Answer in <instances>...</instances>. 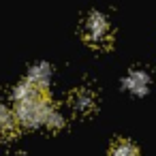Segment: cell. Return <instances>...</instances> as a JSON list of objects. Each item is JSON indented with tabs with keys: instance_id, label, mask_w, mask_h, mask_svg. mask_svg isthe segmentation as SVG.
I'll list each match as a JSON object with an SVG mask.
<instances>
[{
	"instance_id": "5",
	"label": "cell",
	"mask_w": 156,
	"mask_h": 156,
	"mask_svg": "<svg viewBox=\"0 0 156 156\" xmlns=\"http://www.w3.org/2000/svg\"><path fill=\"white\" fill-rule=\"evenodd\" d=\"M124 88H126L128 92L141 96V94H145L147 88H150V77H147L143 71H130L128 77L124 79Z\"/></svg>"
},
{
	"instance_id": "2",
	"label": "cell",
	"mask_w": 156,
	"mask_h": 156,
	"mask_svg": "<svg viewBox=\"0 0 156 156\" xmlns=\"http://www.w3.org/2000/svg\"><path fill=\"white\" fill-rule=\"evenodd\" d=\"M81 39L90 47H96V49L109 47L111 41H113V32H111V26H109L107 17L98 11H92L81 26Z\"/></svg>"
},
{
	"instance_id": "4",
	"label": "cell",
	"mask_w": 156,
	"mask_h": 156,
	"mask_svg": "<svg viewBox=\"0 0 156 156\" xmlns=\"http://www.w3.org/2000/svg\"><path fill=\"white\" fill-rule=\"evenodd\" d=\"M69 103H71V107H73L77 113H83V115L96 109V96H94V92L88 90V88H77V90L69 96Z\"/></svg>"
},
{
	"instance_id": "6",
	"label": "cell",
	"mask_w": 156,
	"mask_h": 156,
	"mask_svg": "<svg viewBox=\"0 0 156 156\" xmlns=\"http://www.w3.org/2000/svg\"><path fill=\"white\" fill-rule=\"evenodd\" d=\"M28 77H30V79H34V81H39L41 86H47V88H49V81H51V66H49V64H45V62L34 64V66L30 69Z\"/></svg>"
},
{
	"instance_id": "3",
	"label": "cell",
	"mask_w": 156,
	"mask_h": 156,
	"mask_svg": "<svg viewBox=\"0 0 156 156\" xmlns=\"http://www.w3.org/2000/svg\"><path fill=\"white\" fill-rule=\"evenodd\" d=\"M20 120L15 115V111H11L7 105L0 103V141H9L17 135L20 130Z\"/></svg>"
},
{
	"instance_id": "1",
	"label": "cell",
	"mask_w": 156,
	"mask_h": 156,
	"mask_svg": "<svg viewBox=\"0 0 156 156\" xmlns=\"http://www.w3.org/2000/svg\"><path fill=\"white\" fill-rule=\"evenodd\" d=\"M13 105L20 124L26 128H37V126H45L47 111L54 103L47 86H41L39 81L26 77L13 90Z\"/></svg>"
},
{
	"instance_id": "8",
	"label": "cell",
	"mask_w": 156,
	"mask_h": 156,
	"mask_svg": "<svg viewBox=\"0 0 156 156\" xmlns=\"http://www.w3.org/2000/svg\"><path fill=\"white\" fill-rule=\"evenodd\" d=\"M109 152H111V154H118V156H128V154H137L139 147H137L135 143H130L128 139H118V141L109 147Z\"/></svg>"
},
{
	"instance_id": "7",
	"label": "cell",
	"mask_w": 156,
	"mask_h": 156,
	"mask_svg": "<svg viewBox=\"0 0 156 156\" xmlns=\"http://www.w3.org/2000/svg\"><path fill=\"white\" fill-rule=\"evenodd\" d=\"M45 126H47V128H51V130H58V128H62V126H64V115H62V111H60L56 105H51V107H49L47 118H45Z\"/></svg>"
}]
</instances>
